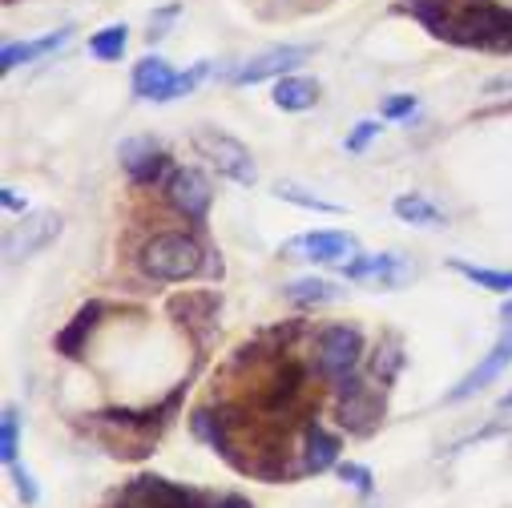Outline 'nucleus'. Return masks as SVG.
I'll return each instance as SVG.
<instances>
[{
	"instance_id": "4",
	"label": "nucleus",
	"mask_w": 512,
	"mask_h": 508,
	"mask_svg": "<svg viewBox=\"0 0 512 508\" xmlns=\"http://www.w3.org/2000/svg\"><path fill=\"white\" fill-rule=\"evenodd\" d=\"M283 259L291 263H327V267H343L347 259L359 254V238L347 230H307L283 242Z\"/></svg>"
},
{
	"instance_id": "21",
	"label": "nucleus",
	"mask_w": 512,
	"mask_h": 508,
	"mask_svg": "<svg viewBox=\"0 0 512 508\" xmlns=\"http://www.w3.org/2000/svg\"><path fill=\"white\" fill-rule=\"evenodd\" d=\"M392 210H396V218H404V222H412V226H428V230L444 226V210L432 206L424 194H400V198L392 202Z\"/></svg>"
},
{
	"instance_id": "11",
	"label": "nucleus",
	"mask_w": 512,
	"mask_h": 508,
	"mask_svg": "<svg viewBox=\"0 0 512 508\" xmlns=\"http://www.w3.org/2000/svg\"><path fill=\"white\" fill-rule=\"evenodd\" d=\"M307 57H311V45H283V49H267V53H259L254 61L238 65L230 81H234V85H259V81H267V77H287V73H295Z\"/></svg>"
},
{
	"instance_id": "26",
	"label": "nucleus",
	"mask_w": 512,
	"mask_h": 508,
	"mask_svg": "<svg viewBox=\"0 0 512 508\" xmlns=\"http://www.w3.org/2000/svg\"><path fill=\"white\" fill-rule=\"evenodd\" d=\"M17 444H21V412L9 404L5 416H0V460H5V468L17 464Z\"/></svg>"
},
{
	"instance_id": "30",
	"label": "nucleus",
	"mask_w": 512,
	"mask_h": 508,
	"mask_svg": "<svg viewBox=\"0 0 512 508\" xmlns=\"http://www.w3.org/2000/svg\"><path fill=\"white\" fill-rule=\"evenodd\" d=\"M371 138H379V121H359L355 130L347 134V142H343V146H347V154H363Z\"/></svg>"
},
{
	"instance_id": "12",
	"label": "nucleus",
	"mask_w": 512,
	"mask_h": 508,
	"mask_svg": "<svg viewBox=\"0 0 512 508\" xmlns=\"http://www.w3.org/2000/svg\"><path fill=\"white\" fill-rule=\"evenodd\" d=\"M117 154H121L125 174H130L138 186H154V182H162V174L170 170V158L158 150L154 138H125Z\"/></svg>"
},
{
	"instance_id": "24",
	"label": "nucleus",
	"mask_w": 512,
	"mask_h": 508,
	"mask_svg": "<svg viewBox=\"0 0 512 508\" xmlns=\"http://www.w3.org/2000/svg\"><path fill=\"white\" fill-rule=\"evenodd\" d=\"M400 367H404V347H400L396 335H388V339L375 347V363H371V371H375L379 384H392V379L400 375Z\"/></svg>"
},
{
	"instance_id": "8",
	"label": "nucleus",
	"mask_w": 512,
	"mask_h": 508,
	"mask_svg": "<svg viewBox=\"0 0 512 508\" xmlns=\"http://www.w3.org/2000/svg\"><path fill=\"white\" fill-rule=\"evenodd\" d=\"M339 271H343V279L367 283L375 291H396L412 279V267L400 259V254H355V259H347Z\"/></svg>"
},
{
	"instance_id": "33",
	"label": "nucleus",
	"mask_w": 512,
	"mask_h": 508,
	"mask_svg": "<svg viewBox=\"0 0 512 508\" xmlns=\"http://www.w3.org/2000/svg\"><path fill=\"white\" fill-rule=\"evenodd\" d=\"M210 508H254L246 496H226V500H218V504H210Z\"/></svg>"
},
{
	"instance_id": "25",
	"label": "nucleus",
	"mask_w": 512,
	"mask_h": 508,
	"mask_svg": "<svg viewBox=\"0 0 512 508\" xmlns=\"http://www.w3.org/2000/svg\"><path fill=\"white\" fill-rule=\"evenodd\" d=\"M125 25H109V29H101V33H93L89 37V53L93 57H101V61H117L121 53H125Z\"/></svg>"
},
{
	"instance_id": "23",
	"label": "nucleus",
	"mask_w": 512,
	"mask_h": 508,
	"mask_svg": "<svg viewBox=\"0 0 512 508\" xmlns=\"http://www.w3.org/2000/svg\"><path fill=\"white\" fill-rule=\"evenodd\" d=\"M448 267L456 275H464L468 283L484 287V291H512V271H492V267H472L464 259H448Z\"/></svg>"
},
{
	"instance_id": "5",
	"label": "nucleus",
	"mask_w": 512,
	"mask_h": 508,
	"mask_svg": "<svg viewBox=\"0 0 512 508\" xmlns=\"http://www.w3.org/2000/svg\"><path fill=\"white\" fill-rule=\"evenodd\" d=\"M363 359V335L347 323H335V327H323L319 331V343H315V367L323 379H331V384H339V379L355 375Z\"/></svg>"
},
{
	"instance_id": "27",
	"label": "nucleus",
	"mask_w": 512,
	"mask_h": 508,
	"mask_svg": "<svg viewBox=\"0 0 512 508\" xmlns=\"http://www.w3.org/2000/svg\"><path fill=\"white\" fill-rule=\"evenodd\" d=\"M275 194H279L283 202L303 206V210H319V214H343V206H335V202H327V198H315V194L299 190L295 182H279V186H275Z\"/></svg>"
},
{
	"instance_id": "2",
	"label": "nucleus",
	"mask_w": 512,
	"mask_h": 508,
	"mask_svg": "<svg viewBox=\"0 0 512 508\" xmlns=\"http://www.w3.org/2000/svg\"><path fill=\"white\" fill-rule=\"evenodd\" d=\"M210 254L202 250V242L194 234H178V230H166V234H154L146 246H142V271L158 283H186V279H198L210 271Z\"/></svg>"
},
{
	"instance_id": "16",
	"label": "nucleus",
	"mask_w": 512,
	"mask_h": 508,
	"mask_svg": "<svg viewBox=\"0 0 512 508\" xmlns=\"http://www.w3.org/2000/svg\"><path fill=\"white\" fill-rule=\"evenodd\" d=\"M101 315H105V303H101V299H89L85 307H77V315L57 331V351H61L65 359H81L89 335H93L97 323H101Z\"/></svg>"
},
{
	"instance_id": "35",
	"label": "nucleus",
	"mask_w": 512,
	"mask_h": 508,
	"mask_svg": "<svg viewBox=\"0 0 512 508\" xmlns=\"http://www.w3.org/2000/svg\"><path fill=\"white\" fill-rule=\"evenodd\" d=\"M500 408H504V412H508V408H512V392H508V396H504V400H500Z\"/></svg>"
},
{
	"instance_id": "13",
	"label": "nucleus",
	"mask_w": 512,
	"mask_h": 508,
	"mask_svg": "<svg viewBox=\"0 0 512 508\" xmlns=\"http://www.w3.org/2000/svg\"><path fill=\"white\" fill-rule=\"evenodd\" d=\"M508 363H512V323H508V331H504V335L492 343V351H488V355H484V359H480V363H476V367H472V371L460 379V384L452 388V396H448V400L456 404V400H468V396L484 392V388L492 384V379H496V375H500Z\"/></svg>"
},
{
	"instance_id": "1",
	"label": "nucleus",
	"mask_w": 512,
	"mask_h": 508,
	"mask_svg": "<svg viewBox=\"0 0 512 508\" xmlns=\"http://www.w3.org/2000/svg\"><path fill=\"white\" fill-rule=\"evenodd\" d=\"M400 13L420 21L436 41L512 53V9H500L496 0H404Z\"/></svg>"
},
{
	"instance_id": "9",
	"label": "nucleus",
	"mask_w": 512,
	"mask_h": 508,
	"mask_svg": "<svg viewBox=\"0 0 512 508\" xmlns=\"http://www.w3.org/2000/svg\"><path fill=\"white\" fill-rule=\"evenodd\" d=\"M166 198H170V206H174L178 214H186V222L202 226L206 214H210L214 190H210V182H206L202 170L186 166V170H174V174H170V182H166Z\"/></svg>"
},
{
	"instance_id": "28",
	"label": "nucleus",
	"mask_w": 512,
	"mask_h": 508,
	"mask_svg": "<svg viewBox=\"0 0 512 508\" xmlns=\"http://www.w3.org/2000/svg\"><path fill=\"white\" fill-rule=\"evenodd\" d=\"M335 472H339V480L351 484L359 496H371V492H375V476H371V468H363V464H335Z\"/></svg>"
},
{
	"instance_id": "15",
	"label": "nucleus",
	"mask_w": 512,
	"mask_h": 508,
	"mask_svg": "<svg viewBox=\"0 0 512 508\" xmlns=\"http://www.w3.org/2000/svg\"><path fill=\"white\" fill-rule=\"evenodd\" d=\"M134 93L142 101H174L178 97V73L162 57H142L134 65Z\"/></svg>"
},
{
	"instance_id": "22",
	"label": "nucleus",
	"mask_w": 512,
	"mask_h": 508,
	"mask_svg": "<svg viewBox=\"0 0 512 508\" xmlns=\"http://www.w3.org/2000/svg\"><path fill=\"white\" fill-rule=\"evenodd\" d=\"M283 295H287L295 307H327V303L339 299L335 283H327V279H295Z\"/></svg>"
},
{
	"instance_id": "6",
	"label": "nucleus",
	"mask_w": 512,
	"mask_h": 508,
	"mask_svg": "<svg viewBox=\"0 0 512 508\" xmlns=\"http://www.w3.org/2000/svg\"><path fill=\"white\" fill-rule=\"evenodd\" d=\"M194 150H198L222 178H230V182H238V186H254V178H259L250 150H246L238 138L222 134V130H198V134H194Z\"/></svg>"
},
{
	"instance_id": "3",
	"label": "nucleus",
	"mask_w": 512,
	"mask_h": 508,
	"mask_svg": "<svg viewBox=\"0 0 512 508\" xmlns=\"http://www.w3.org/2000/svg\"><path fill=\"white\" fill-rule=\"evenodd\" d=\"M117 508H210V496L166 476H138L121 488Z\"/></svg>"
},
{
	"instance_id": "29",
	"label": "nucleus",
	"mask_w": 512,
	"mask_h": 508,
	"mask_svg": "<svg viewBox=\"0 0 512 508\" xmlns=\"http://www.w3.org/2000/svg\"><path fill=\"white\" fill-rule=\"evenodd\" d=\"M379 113L388 117V121H404V117H412V113H416V97H412V93H392L388 101L379 105Z\"/></svg>"
},
{
	"instance_id": "18",
	"label": "nucleus",
	"mask_w": 512,
	"mask_h": 508,
	"mask_svg": "<svg viewBox=\"0 0 512 508\" xmlns=\"http://www.w3.org/2000/svg\"><path fill=\"white\" fill-rule=\"evenodd\" d=\"M69 37H73V29H57V33H45V37H37V41L5 45V53H0V69L13 73V69H21V65H33V61L57 53L61 45H69Z\"/></svg>"
},
{
	"instance_id": "7",
	"label": "nucleus",
	"mask_w": 512,
	"mask_h": 508,
	"mask_svg": "<svg viewBox=\"0 0 512 508\" xmlns=\"http://www.w3.org/2000/svg\"><path fill=\"white\" fill-rule=\"evenodd\" d=\"M61 234V214L57 210H37V214H25L17 226H9L5 234V259L9 263H25L33 254H41L53 238Z\"/></svg>"
},
{
	"instance_id": "17",
	"label": "nucleus",
	"mask_w": 512,
	"mask_h": 508,
	"mask_svg": "<svg viewBox=\"0 0 512 508\" xmlns=\"http://www.w3.org/2000/svg\"><path fill=\"white\" fill-rule=\"evenodd\" d=\"M339 452H343V440L331 432V428H323L319 420H311L307 424V432H303V472H327V468H335L339 464Z\"/></svg>"
},
{
	"instance_id": "36",
	"label": "nucleus",
	"mask_w": 512,
	"mask_h": 508,
	"mask_svg": "<svg viewBox=\"0 0 512 508\" xmlns=\"http://www.w3.org/2000/svg\"><path fill=\"white\" fill-rule=\"evenodd\" d=\"M367 508H375V504H367Z\"/></svg>"
},
{
	"instance_id": "20",
	"label": "nucleus",
	"mask_w": 512,
	"mask_h": 508,
	"mask_svg": "<svg viewBox=\"0 0 512 508\" xmlns=\"http://www.w3.org/2000/svg\"><path fill=\"white\" fill-rule=\"evenodd\" d=\"M170 311L182 319V327L190 331H206L218 315V295L214 291H198V295H186V299H174Z\"/></svg>"
},
{
	"instance_id": "10",
	"label": "nucleus",
	"mask_w": 512,
	"mask_h": 508,
	"mask_svg": "<svg viewBox=\"0 0 512 508\" xmlns=\"http://www.w3.org/2000/svg\"><path fill=\"white\" fill-rule=\"evenodd\" d=\"M335 392H339V420H343V428H351L355 436H367V432L379 424L383 400H375V392H371V388H363L355 375L339 379Z\"/></svg>"
},
{
	"instance_id": "32",
	"label": "nucleus",
	"mask_w": 512,
	"mask_h": 508,
	"mask_svg": "<svg viewBox=\"0 0 512 508\" xmlns=\"http://www.w3.org/2000/svg\"><path fill=\"white\" fill-rule=\"evenodd\" d=\"M0 202H5V210H25V198H21L13 186H5V190H0Z\"/></svg>"
},
{
	"instance_id": "14",
	"label": "nucleus",
	"mask_w": 512,
	"mask_h": 508,
	"mask_svg": "<svg viewBox=\"0 0 512 508\" xmlns=\"http://www.w3.org/2000/svg\"><path fill=\"white\" fill-rule=\"evenodd\" d=\"M303 384H307L303 363L283 359V363L275 367V375L267 379V388H263V404H267L271 412H291V408L303 400Z\"/></svg>"
},
{
	"instance_id": "19",
	"label": "nucleus",
	"mask_w": 512,
	"mask_h": 508,
	"mask_svg": "<svg viewBox=\"0 0 512 508\" xmlns=\"http://www.w3.org/2000/svg\"><path fill=\"white\" fill-rule=\"evenodd\" d=\"M315 101H319V81L315 77H295V73L279 77V85H275V105L279 109L303 113V109H315Z\"/></svg>"
},
{
	"instance_id": "34",
	"label": "nucleus",
	"mask_w": 512,
	"mask_h": 508,
	"mask_svg": "<svg viewBox=\"0 0 512 508\" xmlns=\"http://www.w3.org/2000/svg\"><path fill=\"white\" fill-rule=\"evenodd\" d=\"M500 315H504V319H508V323H512V299H508V303H504V307H500Z\"/></svg>"
},
{
	"instance_id": "31",
	"label": "nucleus",
	"mask_w": 512,
	"mask_h": 508,
	"mask_svg": "<svg viewBox=\"0 0 512 508\" xmlns=\"http://www.w3.org/2000/svg\"><path fill=\"white\" fill-rule=\"evenodd\" d=\"M9 472H13V480H17V492H21V500H25V504H37V484H33L29 468H21V460H17V464H9Z\"/></svg>"
}]
</instances>
